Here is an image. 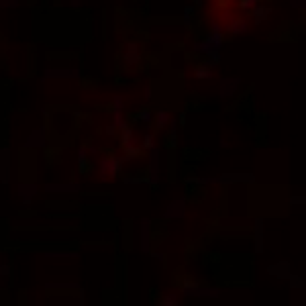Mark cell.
<instances>
[{"mask_svg":"<svg viewBox=\"0 0 306 306\" xmlns=\"http://www.w3.org/2000/svg\"><path fill=\"white\" fill-rule=\"evenodd\" d=\"M194 4H204V0H192Z\"/></svg>","mask_w":306,"mask_h":306,"instance_id":"38","label":"cell"},{"mask_svg":"<svg viewBox=\"0 0 306 306\" xmlns=\"http://www.w3.org/2000/svg\"><path fill=\"white\" fill-rule=\"evenodd\" d=\"M80 69H47L45 72V78H63V80H69V78H80Z\"/></svg>","mask_w":306,"mask_h":306,"instance_id":"13","label":"cell"},{"mask_svg":"<svg viewBox=\"0 0 306 306\" xmlns=\"http://www.w3.org/2000/svg\"><path fill=\"white\" fill-rule=\"evenodd\" d=\"M292 202H294V204H300V202H304V204H306V196H304V198H298V196H294V198H292Z\"/></svg>","mask_w":306,"mask_h":306,"instance_id":"35","label":"cell"},{"mask_svg":"<svg viewBox=\"0 0 306 306\" xmlns=\"http://www.w3.org/2000/svg\"><path fill=\"white\" fill-rule=\"evenodd\" d=\"M292 8H304L306 10V0H290Z\"/></svg>","mask_w":306,"mask_h":306,"instance_id":"30","label":"cell"},{"mask_svg":"<svg viewBox=\"0 0 306 306\" xmlns=\"http://www.w3.org/2000/svg\"><path fill=\"white\" fill-rule=\"evenodd\" d=\"M231 19H235V17H233V10H231V8H225V10H220V19H218L220 23H229Z\"/></svg>","mask_w":306,"mask_h":306,"instance_id":"25","label":"cell"},{"mask_svg":"<svg viewBox=\"0 0 306 306\" xmlns=\"http://www.w3.org/2000/svg\"><path fill=\"white\" fill-rule=\"evenodd\" d=\"M178 122H180V127H184V124H186V113H180L178 115Z\"/></svg>","mask_w":306,"mask_h":306,"instance_id":"33","label":"cell"},{"mask_svg":"<svg viewBox=\"0 0 306 306\" xmlns=\"http://www.w3.org/2000/svg\"><path fill=\"white\" fill-rule=\"evenodd\" d=\"M214 8H216V10L231 8V0H214Z\"/></svg>","mask_w":306,"mask_h":306,"instance_id":"27","label":"cell"},{"mask_svg":"<svg viewBox=\"0 0 306 306\" xmlns=\"http://www.w3.org/2000/svg\"><path fill=\"white\" fill-rule=\"evenodd\" d=\"M145 153H147V151H145L141 145L133 143V145H129V147H124V149H122V157L127 159V161H137V159L145 157Z\"/></svg>","mask_w":306,"mask_h":306,"instance_id":"9","label":"cell"},{"mask_svg":"<svg viewBox=\"0 0 306 306\" xmlns=\"http://www.w3.org/2000/svg\"><path fill=\"white\" fill-rule=\"evenodd\" d=\"M19 0H0V8H17Z\"/></svg>","mask_w":306,"mask_h":306,"instance_id":"26","label":"cell"},{"mask_svg":"<svg viewBox=\"0 0 306 306\" xmlns=\"http://www.w3.org/2000/svg\"><path fill=\"white\" fill-rule=\"evenodd\" d=\"M290 286H292V288H302L304 282L300 280V277H296V275H290Z\"/></svg>","mask_w":306,"mask_h":306,"instance_id":"28","label":"cell"},{"mask_svg":"<svg viewBox=\"0 0 306 306\" xmlns=\"http://www.w3.org/2000/svg\"><path fill=\"white\" fill-rule=\"evenodd\" d=\"M268 274L280 277V280H290V263L282 261V263H277V266H272V268H268Z\"/></svg>","mask_w":306,"mask_h":306,"instance_id":"12","label":"cell"},{"mask_svg":"<svg viewBox=\"0 0 306 306\" xmlns=\"http://www.w3.org/2000/svg\"><path fill=\"white\" fill-rule=\"evenodd\" d=\"M157 306H178V296L176 294H165Z\"/></svg>","mask_w":306,"mask_h":306,"instance_id":"22","label":"cell"},{"mask_svg":"<svg viewBox=\"0 0 306 306\" xmlns=\"http://www.w3.org/2000/svg\"><path fill=\"white\" fill-rule=\"evenodd\" d=\"M251 19H253V23L255 25H261V23H266L268 19H270V15H272V6H268V4H257L251 12Z\"/></svg>","mask_w":306,"mask_h":306,"instance_id":"8","label":"cell"},{"mask_svg":"<svg viewBox=\"0 0 306 306\" xmlns=\"http://www.w3.org/2000/svg\"><path fill=\"white\" fill-rule=\"evenodd\" d=\"M80 2H82V0H72V6L74 8H80Z\"/></svg>","mask_w":306,"mask_h":306,"instance_id":"37","label":"cell"},{"mask_svg":"<svg viewBox=\"0 0 306 306\" xmlns=\"http://www.w3.org/2000/svg\"><path fill=\"white\" fill-rule=\"evenodd\" d=\"M163 145L168 147V149H176L178 145V133L176 131H168L163 135Z\"/></svg>","mask_w":306,"mask_h":306,"instance_id":"17","label":"cell"},{"mask_svg":"<svg viewBox=\"0 0 306 306\" xmlns=\"http://www.w3.org/2000/svg\"><path fill=\"white\" fill-rule=\"evenodd\" d=\"M124 98L122 96H115L113 98V115H124Z\"/></svg>","mask_w":306,"mask_h":306,"instance_id":"20","label":"cell"},{"mask_svg":"<svg viewBox=\"0 0 306 306\" xmlns=\"http://www.w3.org/2000/svg\"><path fill=\"white\" fill-rule=\"evenodd\" d=\"M143 98H145L147 102L153 98V90H151V86H145V88H143Z\"/></svg>","mask_w":306,"mask_h":306,"instance_id":"32","label":"cell"},{"mask_svg":"<svg viewBox=\"0 0 306 306\" xmlns=\"http://www.w3.org/2000/svg\"><path fill=\"white\" fill-rule=\"evenodd\" d=\"M170 121H172V115L168 113V110H157L155 115H153V122H151V127H147V129H151V131H155V133H161L165 127L170 124Z\"/></svg>","mask_w":306,"mask_h":306,"instance_id":"6","label":"cell"},{"mask_svg":"<svg viewBox=\"0 0 306 306\" xmlns=\"http://www.w3.org/2000/svg\"><path fill=\"white\" fill-rule=\"evenodd\" d=\"M78 184H63V186H49V190H76Z\"/></svg>","mask_w":306,"mask_h":306,"instance_id":"31","label":"cell"},{"mask_svg":"<svg viewBox=\"0 0 306 306\" xmlns=\"http://www.w3.org/2000/svg\"><path fill=\"white\" fill-rule=\"evenodd\" d=\"M141 147L145 149V151H149V149H153L155 147V135H153V131L149 129L147 133H145V137H143V143H141Z\"/></svg>","mask_w":306,"mask_h":306,"instance_id":"21","label":"cell"},{"mask_svg":"<svg viewBox=\"0 0 306 306\" xmlns=\"http://www.w3.org/2000/svg\"><path fill=\"white\" fill-rule=\"evenodd\" d=\"M259 4V0H237V6L241 12H251Z\"/></svg>","mask_w":306,"mask_h":306,"instance_id":"18","label":"cell"},{"mask_svg":"<svg viewBox=\"0 0 306 306\" xmlns=\"http://www.w3.org/2000/svg\"><path fill=\"white\" fill-rule=\"evenodd\" d=\"M104 133L110 135V137H117L119 135V129L115 127V122H113V124H108V127H104Z\"/></svg>","mask_w":306,"mask_h":306,"instance_id":"29","label":"cell"},{"mask_svg":"<svg viewBox=\"0 0 306 306\" xmlns=\"http://www.w3.org/2000/svg\"><path fill=\"white\" fill-rule=\"evenodd\" d=\"M127 163V159H124L122 155H115V153H106V155L100 157L98 161V176L102 182H110V180H115L121 176L122 172V165Z\"/></svg>","mask_w":306,"mask_h":306,"instance_id":"1","label":"cell"},{"mask_svg":"<svg viewBox=\"0 0 306 306\" xmlns=\"http://www.w3.org/2000/svg\"><path fill=\"white\" fill-rule=\"evenodd\" d=\"M218 145L227 149V147H229V141H227V139H220V141H218Z\"/></svg>","mask_w":306,"mask_h":306,"instance_id":"36","label":"cell"},{"mask_svg":"<svg viewBox=\"0 0 306 306\" xmlns=\"http://www.w3.org/2000/svg\"><path fill=\"white\" fill-rule=\"evenodd\" d=\"M249 31V23L245 19H231L229 23H225V33H229L231 37H239V35H245Z\"/></svg>","mask_w":306,"mask_h":306,"instance_id":"5","label":"cell"},{"mask_svg":"<svg viewBox=\"0 0 306 306\" xmlns=\"http://www.w3.org/2000/svg\"><path fill=\"white\" fill-rule=\"evenodd\" d=\"M147 159H149V176H147V184L151 188H155L157 182H159V149L157 147H153L147 151Z\"/></svg>","mask_w":306,"mask_h":306,"instance_id":"2","label":"cell"},{"mask_svg":"<svg viewBox=\"0 0 306 306\" xmlns=\"http://www.w3.org/2000/svg\"><path fill=\"white\" fill-rule=\"evenodd\" d=\"M255 251H263V218H255Z\"/></svg>","mask_w":306,"mask_h":306,"instance_id":"16","label":"cell"},{"mask_svg":"<svg viewBox=\"0 0 306 306\" xmlns=\"http://www.w3.org/2000/svg\"><path fill=\"white\" fill-rule=\"evenodd\" d=\"M8 47V43H6V39L2 37V35H0V51H4Z\"/></svg>","mask_w":306,"mask_h":306,"instance_id":"34","label":"cell"},{"mask_svg":"<svg viewBox=\"0 0 306 306\" xmlns=\"http://www.w3.org/2000/svg\"><path fill=\"white\" fill-rule=\"evenodd\" d=\"M115 127L119 129V131H122V129H127L129 127V121L127 119H124V115H115Z\"/></svg>","mask_w":306,"mask_h":306,"instance_id":"24","label":"cell"},{"mask_svg":"<svg viewBox=\"0 0 306 306\" xmlns=\"http://www.w3.org/2000/svg\"><path fill=\"white\" fill-rule=\"evenodd\" d=\"M25 145H27V147H41V145H45V129L33 131L29 137H27Z\"/></svg>","mask_w":306,"mask_h":306,"instance_id":"14","label":"cell"},{"mask_svg":"<svg viewBox=\"0 0 306 306\" xmlns=\"http://www.w3.org/2000/svg\"><path fill=\"white\" fill-rule=\"evenodd\" d=\"M117 141H119V147H121V149H124V147H129V145L137 143V139H135V133H133V129H131V127H127V129L119 131V135H117Z\"/></svg>","mask_w":306,"mask_h":306,"instance_id":"11","label":"cell"},{"mask_svg":"<svg viewBox=\"0 0 306 306\" xmlns=\"http://www.w3.org/2000/svg\"><path fill=\"white\" fill-rule=\"evenodd\" d=\"M76 165H78V174L80 176H90L94 172V165L90 161V153L86 147H80L76 153Z\"/></svg>","mask_w":306,"mask_h":306,"instance_id":"4","label":"cell"},{"mask_svg":"<svg viewBox=\"0 0 306 306\" xmlns=\"http://www.w3.org/2000/svg\"><path fill=\"white\" fill-rule=\"evenodd\" d=\"M182 21H184V25H186V27H188V25H192V21H194V8H192V6H184Z\"/></svg>","mask_w":306,"mask_h":306,"instance_id":"23","label":"cell"},{"mask_svg":"<svg viewBox=\"0 0 306 306\" xmlns=\"http://www.w3.org/2000/svg\"><path fill=\"white\" fill-rule=\"evenodd\" d=\"M204 58H206V63L214 69V67L220 63V58H222V55H220V51H208V53L204 55Z\"/></svg>","mask_w":306,"mask_h":306,"instance_id":"19","label":"cell"},{"mask_svg":"<svg viewBox=\"0 0 306 306\" xmlns=\"http://www.w3.org/2000/svg\"><path fill=\"white\" fill-rule=\"evenodd\" d=\"M129 119H131V122H143V124H147V127H151L153 113H151L149 108H139V110H135Z\"/></svg>","mask_w":306,"mask_h":306,"instance_id":"10","label":"cell"},{"mask_svg":"<svg viewBox=\"0 0 306 306\" xmlns=\"http://www.w3.org/2000/svg\"><path fill=\"white\" fill-rule=\"evenodd\" d=\"M213 76H214V74H213V67L208 65L206 61H204V63H198L196 67H194V78L200 80V82H202V80H213Z\"/></svg>","mask_w":306,"mask_h":306,"instance_id":"15","label":"cell"},{"mask_svg":"<svg viewBox=\"0 0 306 306\" xmlns=\"http://www.w3.org/2000/svg\"><path fill=\"white\" fill-rule=\"evenodd\" d=\"M141 58H143V55H141V47H139V43H137V41H129L127 47H124V53H122L124 67H129V69L137 67L139 61H141Z\"/></svg>","mask_w":306,"mask_h":306,"instance_id":"3","label":"cell"},{"mask_svg":"<svg viewBox=\"0 0 306 306\" xmlns=\"http://www.w3.org/2000/svg\"><path fill=\"white\" fill-rule=\"evenodd\" d=\"M239 84H241L239 78H220V90H218L220 98H231Z\"/></svg>","mask_w":306,"mask_h":306,"instance_id":"7","label":"cell"}]
</instances>
